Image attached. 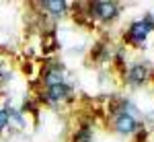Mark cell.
<instances>
[{
  "label": "cell",
  "mask_w": 154,
  "mask_h": 142,
  "mask_svg": "<svg viewBox=\"0 0 154 142\" xmlns=\"http://www.w3.org/2000/svg\"><path fill=\"white\" fill-rule=\"evenodd\" d=\"M91 11L101 21H111V19L117 17V12H119L115 2H95V4H91Z\"/></svg>",
  "instance_id": "cell-1"
},
{
  "label": "cell",
  "mask_w": 154,
  "mask_h": 142,
  "mask_svg": "<svg viewBox=\"0 0 154 142\" xmlns=\"http://www.w3.org/2000/svg\"><path fill=\"white\" fill-rule=\"evenodd\" d=\"M154 29V25L150 19H142V21H136V23L130 27V37L136 41V43H142L144 39L148 37V33Z\"/></svg>",
  "instance_id": "cell-2"
},
{
  "label": "cell",
  "mask_w": 154,
  "mask_h": 142,
  "mask_svg": "<svg viewBox=\"0 0 154 142\" xmlns=\"http://www.w3.org/2000/svg\"><path fill=\"white\" fill-rule=\"evenodd\" d=\"M136 128H138V121H136V118H134L131 113H128V111H121L117 118H115V130H117L119 134H131Z\"/></svg>",
  "instance_id": "cell-3"
},
{
  "label": "cell",
  "mask_w": 154,
  "mask_h": 142,
  "mask_svg": "<svg viewBox=\"0 0 154 142\" xmlns=\"http://www.w3.org/2000/svg\"><path fill=\"white\" fill-rule=\"evenodd\" d=\"M68 95H70V89L66 87V83L45 87V99H48L49 103H60V101H64Z\"/></svg>",
  "instance_id": "cell-4"
},
{
  "label": "cell",
  "mask_w": 154,
  "mask_h": 142,
  "mask_svg": "<svg viewBox=\"0 0 154 142\" xmlns=\"http://www.w3.org/2000/svg\"><path fill=\"white\" fill-rule=\"evenodd\" d=\"M148 78V68L142 66V64H138V66H134L128 74V83L130 84H142L144 80Z\"/></svg>",
  "instance_id": "cell-5"
},
{
  "label": "cell",
  "mask_w": 154,
  "mask_h": 142,
  "mask_svg": "<svg viewBox=\"0 0 154 142\" xmlns=\"http://www.w3.org/2000/svg\"><path fill=\"white\" fill-rule=\"evenodd\" d=\"M43 8L48 12H51V14H64L68 4L62 2V0H48V2H43Z\"/></svg>",
  "instance_id": "cell-6"
},
{
  "label": "cell",
  "mask_w": 154,
  "mask_h": 142,
  "mask_svg": "<svg viewBox=\"0 0 154 142\" xmlns=\"http://www.w3.org/2000/svg\"><path fill=\"white\" fill-rule=\"evenodd\" d=\"M64 83V74H62V70H49L48 74H45V84L48 87H51V84H60Z\"/></svg>",
  "instance_id": "cell-7"
},
{
  "label": "cell",
  "mask_w": 154,
  "mask_h": 142,
  "mask_svg": "<svg viewBox=\"0 0 154 142\" xmlns=\"http://www.w3.org/2000/svg\"><path fill=\"white\" fill-rule=\"evenodd\" d=\"M8 121H11V118H8V109H0V132L8 126Z\"/></svg>",
  "instance_id": "cell-8"
},
{
  "label": "cell",
  "mask_w": 154,
  "mask_h": 142,
  "mask_svg": "<svg viewBox=\"0 0 154 142\" xmlns=\"http://www.w3.org/2000/svg\"><path fill=\"white\" fill-rule=\"evenodd\" d=\"M0 80H2V72H0Z\"/></svg>",
  "instance_id": "cell-9"
}]
</instances>
